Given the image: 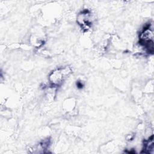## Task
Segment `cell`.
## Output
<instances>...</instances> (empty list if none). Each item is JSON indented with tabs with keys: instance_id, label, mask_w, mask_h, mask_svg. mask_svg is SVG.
<instances>
[{
	"instance_id": "obj_1",
	"label": "cell",
	"mask_w": 154,
	"mask_h": 154,
	"mask_svg": "<svg viewBox=\"0 0 154 154\" xmlns=\"http://www.w3.org/2000/svg\"><path fill=\"white\" fill-rule=\"evenodd\" d=\"M70 73V71L68 70L67 67L57 69L52 72L50 75V81L53 85H58L63 81L66 76Z\"/></svg>"
}]
</instances>
